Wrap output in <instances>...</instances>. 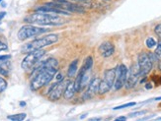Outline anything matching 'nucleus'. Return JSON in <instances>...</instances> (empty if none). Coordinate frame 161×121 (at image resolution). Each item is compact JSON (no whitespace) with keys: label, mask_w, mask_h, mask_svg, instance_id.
<instances>
[{"label":"nucleus","mask_w":161,"mask_h":121,"mask_svg":"<svg viewBox=\"0 0 161 121\" xmlns=\"http://www.w3.org/2000/svg\"><path fill=\"white\" fill-rule=\"evenodd\" d=\"M141 72H139V68L137 64H135L132 65L130 69V71H128V77H127V81H125V89H132L136 87V85L137 84L139 78H141Z\"/></svg>","instance_id":"nucleus-9"},{"label":"nucleus","mask_w":161,"mask_h":121,"mask_svg":"<svg viewBox=\"0 0 161 121\" xmlns=\"http://www.w3.org/2000/svg\"><path fill=\"white\" fill-rule=\"evenodd\" d=\"M116 120H127V117H125V116H120V117H117Z\"/></svg>","instance_id":"nucleus-29"},{"label":"nucleus","mask_w":161,"mask_h":121,"mask_svg":"<svg viewBox=\"0 0 161 121\" xmlns=\"http://www.w3.org/2000/svg\"><path fill=\"white\" fill-rule=\"evenodd\" d=\"M78 69V59H74L68 66V70H67V76L69 78H72L76 75V72H77Z\"/></svg>","instance_id":"nucleus-15"},{"label":"nucleus","mask_w":161,"mask_h":121,"mask_svg":"<svg viewBox=\"0 0 161 121\" xmlns=\"http://www.w3.org/2000/svg\"><path fill=\"white\" fill-rule=\"evenodd\" d=\"M6 16V12H0V23H1L2 19Z\"/></svg>","instance_id":"nucleus-28"},{"label":"nucleus","mask_w":161,"mask_h":121,"mask_svg":"<svg viewBox=\"0 0 161 121\" xmlns=\"http://www.w3.org/2000/svg\"><path fill=\"white\" fill-rule=\"evenodd\" d=\"M136 103H125V104H122V105H119V106H116L113 109L114 110H119V109H123V108H131V106H135Z\"/></svg>","instance_id":"nucleus-20"},{"label":"nucleus","mask_w":161,"mask_h":121,"mask_svg":"<svg viewBox=\"0 0 161 121\" xmlns=\"http://www.w3.org/2000/svg\"><path fill=\"white\" fill-rule=\"evenodd\" d=\"M158 68H159V70L161 71V62H159V64H158Z\"/></svg>","instance_id":"nucleus-33"},{"label":"nucleus","mask_w":161,"mask_h":121,"mask_svg":"<svg viewBox=\"0 0 161 121\" xmlns=\"http://www.w3.org/2000/svg\"><path fill=\"white\" fill-rule=\"evenodd\" d=\"M27 114L26 113H19V114H13V115H8L7 118L9 120H13V121H22L26 118Z\"/></svg>","instance_id":"nucleus-18"},{"label":"nucleus","mask_w":161,"mask_h":121,"mask_svg":"<svg viewBox=\"0 0 161 121\" xmlns=\"http://www.w3.org/2000/svg\"><path fill=\"white\" fill-rule=\"evenodd\" d=\"M100 82L101 79L100 78H94V79L91 80V82L89 83V86L87 91L85 92V95H84V98H92L95 95L98 94V91H99V86H100Z\"/></svg>","instance_id":"nucleus-11"},{"label":"nucleus","mask_w":161,"mask_h":121,"mask_svg":"<svg viewBox=\"0 0 161 121\" xmlns=\"http://www.w3.org/2000/svg\"><path fill=\"white\" fill-rule=\"evenodd\" d=\"M58 70V61L55 58H48L34 68L33 78L31 80V90L38 91L47 86L53 79Z\"/></svg>","instance_id":"nucleus-1"},{"label":"nucleus","mask_w":161,"mask_h":121,"mask_svg":"<svg viewBox=\"0 0 161 121\" xmlns=\"http://www.w3.org/2000/svg\"><path fill=\"white\" fill-rule=\"evenodd\" d=\"M137 65L139 68L142 77H145L153 68V62L151 61L149 55L147 52L142 51L138 54L137 57Z\"/></svg>","instance_id":"nucleus-7"},{"label":"nucleus","mask_w":161,"mask_h":121,"mask_svg":"<svg viewBox=\"0 0 161 121\" xmlns=\"http://www.w3.org/2000/svg\"><path fill=\"white\" fill-rule=\"evenodd\" d=\"M25 104H26L25 103H20V105H22V106H24Z\"/></svg>","instance_id":"nucleus-34"},{"label":"nucleus","mask_w":161,"mask_h":121,"mask_svg":"<svg viewBox=\"0 0 161 121\" xmlns=\"http://www.w3.org/2000/svg\"><path fill=\"white\" fill-rule=\"evenodd\" d=\"M24 21L28 24L40 25V26H60L65 23V20L60 16L53 13L37 11L31 15L27 16Z\"/></svg>","instance_id":"nucleus-2"},{"label":"nucleus","mask_w":161,"mask_h":121,"mask_svg":"<svg viewBox=\"0 0 161 121\" xmlns=\"http://www.w3.org/2000/svg\"><path fill=\"white\" fill-rule=\"evenodd\" d=\"M7 88V82L2 77H0V92H2L6 90Z\"/></svg>","instance_id":"nucleus-22"},{"label":"nucleus","mask_w":161,"mask_h":121,"mask_svg":"<svg viewBox=\"0 0 161 121\" xmlns=\"http://www.w3.org/2000/svg\"><path fill=\"white\" fill-rule=\"evenodd\" d=\"M145 45H146V46H147L148 48H153V47H155L156 46V45H157V42H156V40L153 39V38H147L146 39V40H145Z\"/></svg>","instance_id":"nucleus-19"},{"label":"nucleus","mask_w":161,"mask_h":121,"mask_svg":"<svg viewBox=\"0 0 161 121\" xmlns=\"http://www.w3.org/2000/svg\"><path fill=\"white\" fill-rule=\"evenodd\" d=\"M128 71H129L128 68L124 64H120V65H118L116 67V78L113 86L115 91L121 90L125 86L128 77Z\"/></svg>","instance_id":"nucleus-8"},{"label":"nucleus","mask_w":161,"mask_h":121,"mask_svg":"<svg viewBox=\"0 0 161 121\" xmlns=\"http://www.w3.org/2000/svg\"><path fill=\"white\" fill-rule=\"evenodd\" d=\"M146 111L145 110H142V111H136V112H132V113H130V117H135V116H139V115H143L145 114Z\"/></svg>","instance_id":"nucleus-25"},{"label":"nucleus","mask_w":161,"mask_h":121,"mask_svg":"<svg viewBox=\"0 0 161 121\" xmlns=\"http://www.w3.org/2000/svg\"><path fill=\"white\" fill-rule=\"evenodd\" d=\"M11 58V55H1L0 56V60H9Z\"/></svg>","instance_id":"nucleus-27"},{"label":"nucleus","mask_w":161,"mask_h":121,"mask_svg":"<svg viewBox=\"0 0 161 121\" xmlns=\"http://www.w3.org/2000/svg\"><path fill=\"white\" fill-rule=\"evenodd\" d=\"M145 88H146V89H151V88H152V86H151V83H146V85H145Z\"/></svg>","instance_id":"nucleus-30"},{"label":"nucleus","mask_w":161,"mask_h":121,"mask_svg":"<svg viewBox=\"0 0 161 121\" xmlns=\"http://www.w3.org/2000/svg\"><path fill=\"white\" fill-rule=\"evenodd\" d=\"M1 1H2V0H0V2H1Z\"/></svg>","instance_id":"nucleus-37"},{"label":"nucleus","mask_w":161,"mask_h":121,"mask_svg":"<svg viewBox=\"0 0 161 121\" xmlns=\"http://www.w3.org/2000/svg\"><path fill=\"white\" fill-rule=\"evenodd\" d=\"M11 64L9 60H0V74L3 76H8L10 73Z\"/></svg>","instance_id":"nucleus-14"},{"label":"nucleus","mask_w":161,"mask_h":121,"mask_svg":"<svg viewBox=\"0 0 161 121\" xmlns=\"http://www.w3.org/2000/svg\"><path fill=\"white\" fill-rule=\"evenodd\" d=\"M105 1H110V0H105Z\"/></svg>","instance_id":"nucleus-36"},{"label":"nucleus","mask_w":161,"mask_h":121,"mask_svg":"<svg viewBox=\"0 0 161 121\" xmlns=\"http://www.w3.org/2000/svg\"><path fill=\"white\" fill-rule=\"evenodd\" d=\"M7 49H8V45H7L6 41H3L2 39H0V51L7 50Z\"/></svg>","instance_id":"nucleus-24"},{"label":"nucleus","mask_w":161,"mask_h":121,"mask_svg":"<svg viewBox=\"0 0 161 121\" xmlns=\"http://www.w3.org/2000/svg\"><path fill=\"white\" fill-rule=\"evenodd\" d=\"M46 52L47 51L44 50L43 48L36 49V50H33V51L29 52L26 57L23 59L22 63H21V67H22L25 71L35 68V66L38 64L40 59L46 54Z\"/></svg>","instance_id":"nucleus-5"},{"label":"nucleus","mask_w":161,"mask_h":121,"mask_svg":"<svg viewBox=\"0 0 161 121\" xmlns=\"http://www.w3.org/2000/svg\"><path fill=\"white\" fill-rule=\"evenodd\" d=\"M75 95V89H74V82H72L71 80H69L66 87H65V90H64V99H71Z\"/></svg>","instance_id":"nucleus-13"},{"label":"nucleus","mask_w":161,"mask_h":121,"mask_svg":"<svg viewBox=\"0 0 161 121\" xmlns=\"http://www.w3.org/2000/svg\"><path fill=\"white\" fill-rule=\"evenodd\" d=\"M69 80H61L60 82L55 83L52 89L48 91V98L51 101H58V99L64 96L65 87Z\"/></svg>","instance_id":"nucleus-10"},{"label":"nucleus","mask_w":161,"mask_h":121,"mask_svg":"<svg viewBox=\"0 0 161 121\" xmlns=\"http://www.w3.org/2000/svg\"><path fill=\"white\" fill-rule=\"evenodd\" d=\"M157 120H161V117H158V118H157Z\"/></svg>","instance_id":"nucleus-35"},{"label":"nucleus","mask_w":161,"mask_h":121,"mask_svg":"<svg viewBox=\"0 0 161 121\" xmlns=\"http://www.w3.org/2000/svg\"><path fill=\"white\" fill-rule=\"evenodd\" d=\"M85 74L83 72L82 70H80L78 74L76 75V79L74 81V89H75V92H79L80 90H81V84H82V78H83V75Z\"/></svg>","instance_id":"nucleus-16"},{"label":"nucleus","mask_w":161,"mask_h":121,"mask_svg":"<svg viewBox=\"0 0 161 121\" xmlns=\"http://www.w3.org/2000/svg\"><path fill=\"white\" fill-rule=\"evenodd\" d=\"M59 39V35L58 34H47L45 37L35 39L29 44H26L22 47V52L24 53H29L33 50H36V49H41L44 48L46 46L52 45L55 42H58Z\"/></svg>","instance_id":"nucleus-3"},{"label":"nucleus","mask_w":161,"mask_h":121,"mask_svg":"<svg viewBox=\"0 0 161 121\" xmlns=\"http://www.w3.org/2000/svg\"><path fill=\"white\" fill-rule=\"evenodd\" d=\"M115 78H116V68H111V69L105 70L103 79L100 82L98 94L104 95V94H106V92H110V90L114 86Z\"/></svg>","instance_id":"nucleus-6"},{"label":"nucleus","mask_w":161,"mask_h":121,"mask_svg":"<svg viewBox=\"0 0 161 121\" xmlns=\"http://www.w3.org/2000/svg\"><path fill=\"white\" fill-rule=\"evenodd\" d=\"M90 120H91V121H92V120H93V121H94V120H101V118H91Z\"/></svg>","instance_id":"nucleus-32"},{"label":"nucleus","mask_w":161,"mask_h":121,"mask_svg":"<svg viewBox=\"0 0 161 121\" xmlns=\"http://www.w3.org/2000/svg\"><path fill=\"white\" fill-rule=\"evenodd\" d=\"M48 32V29H44V28H40L37 26H34L32 24L24 25L21 27V29L18 31L17 37L19 40H26L30 38L36 37V35L42 34L44 33Z\"/></svg>","instance_id":"nucleus-4"},{"label":"nucleus","mask_w":161,"mask_h":121,"mask_svg":"<svg viewBox=\"0 0 161 121\" xmlns=\"http://www.w3.org/2000/svg\"><path fill=\"white\" fill-rule=\"evenodd\" d=\"M98 51H99V53L103 56V57L107 58L114 54L115 46L111 41H104L103 44L100 45L99 48H98Z\"/></svg>","instance_id":"nucleus-12"},{"label":"nucleus","mask_w":161,"mask_h":121,"mask_svg":"<svg viewBox=\"0 0 161 121\" xmlns=\"http://www.w3.org/2000/svg\"><path fill=\"white\" fill-rule=\"evenodd\" d=\"M92 66H93V58H92V56H88V57H86V59L84 60V63L80 70H82L84 73H87L88 71L92 68Z\"/></svg>","instance_id":"nucleus-17"},{"label":"nucleus","mask_w":161,"mask_h":121,"mask_svg":"<svg viewBox=\"0 0 161 121\" xmlns=\"http://www.w3.org/2000/svg\"><path fill=\"white\" fill-rule=\"evenodd\" d=\"M154 54L156 55V57L158 58V60H161V40L156 45Z\"/></svg>","instance_id":"nucleus-21"},{"label":"nucleus","mask_w":161,"mask_h":121,"mask_svg":"<svg viewBox=\"0 0 161 121\" xmlns=\"http://www.w3.org/2000/svg\"><path fill=\"white\" fill-rule=\"evenodd\" d=\"M155 77H153L152 79H153V81H155V83L157 84V85H161V76H156V75H154Z\"/></svg>","instance_id":"nucleus-26"},{"label":"nucleus","mask_w":161,"mask_h":121,"mask_svg":"<svg viewBox=\"0 0 161 121\" xmlns=\"http://www.w3.org/2000/svg\"><path fill=\"white\" fill-rule=\"evenodd\" d=\"M154 33H155V34L157 35V37L161 39V24H158V25L155 26Z\"/></svg>","instance_id":"nucleus-23"},{"label":"nucleus","mask_w":161,"mask_h":121,"mask_svg":"<svg viewBox=\"0 0 161 121\" xmlns=\"http://www.w3.org/2000/svg\"><path fill=\"white\" fill-rule=\"evenodd\" d=\"M153 101H161V97H158L153 98Z\"/></svg>","instance_id":"nucleus-31"}]
</instances>
